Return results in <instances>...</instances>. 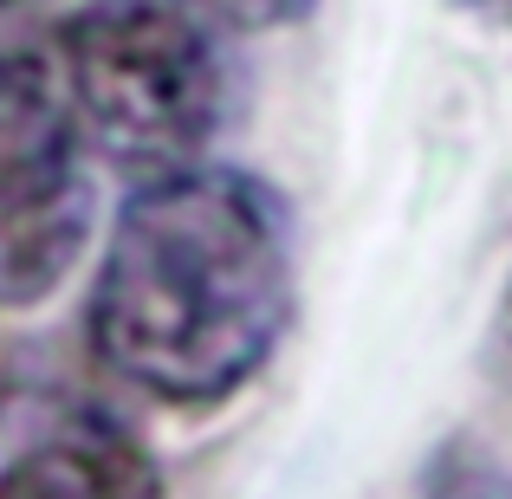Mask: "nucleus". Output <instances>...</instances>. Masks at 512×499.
Segmentation results:
<instances>
[{
  "label": "nucleus",
  "mask_w": 512,
  "mask_h": 499,
  "mask_svg": "<svg viewBox=\"0 0 512 499\" xmlns=\"http://www.w3.org/2000/svg\"><path fill=\"white\" fill-rule=\"evenodd\" d=\"M292 318V208L266 175L188 163L130 182L85 299V344L124 389L214 415L266 376Z\"/></svg>",
  "instance_id": "1"
},
{
  "label": "nucleus",
  "mask_w": 512,
  "mask_h": 499,
  "mask_svg": "<svg viewBox=\"0 0 512 499\" xmlns=\"http://www.w3.org/2000/svg\"><path fill=\"white\" fill-rule=\"evenodd\" d=\"M65 111L130 182L208 163L227 117V52L195 0H85L46 39Z\"/></svg>",
  "instance_id": "2"
},
{
  "label": "nucleus",
  "mask_w": 512,
  "mask_h": 499,
  "mask_svg": "<svg viewBox=\"0 0 512 499\" xmlns=\"http://www.w3.org/2000/svg\"><path fill=\"white\" fill-rule=\"evenodd\" d=\"M91 150L46 46H0V312H33L91 247Z\"/></svg>",
  "instance_id": "3"
},
{
  "label": "nucleus",
  "mask_w": 512,
  "mask_h": 499,
  "mask_svg": "<svg viewBox=\"0 0 512 499\" xmlns=\"http://www.w3.org/2000/svg\"><path fill=\"white\" fill-rule=\"evenodd\" d=\"M0 499H163L150 441L72 389L0 396Z\"/></svg>",
  "instance_id": "4"
},
{
  "label": "nucleus",
  "mask_w": 512,
  "mask_h": 499,
  "mask_svg": "<svg viewBox=\"0 0 512 499\" xmlns=\"http://www.w3.org/2000/svg\"><path fill=\"white\" fill-rule=\"evenodd\" d=\"M415 499H512V474L480 448V441L454 435V441L435 448V461H428L422 493Z\"/></svg>",
  "instance_id": "5"
},
{
  "label": "nucleus",
  "mask_w": 512,
  "mask_h": 499,
  "mask_svg": "<svg viewBox=\"0 0 512 499\" xmlns=\"http://www.w3.org/2000/svg\"><path fill=\"white\" fill-rule=\"evenodd\" d=\"M72 7L85 0H0V46H46Z\"/></svg>",
  "instance_id": "6"
},
{
  "label": "nucleus",
  "mask_w": 512,
  "mask_h": 499,
  "mask_svg": "<svg viewBox=\"0 0 512 499\" xmlns=\"http://www.w3.org/2000/svg\"><path fill=\"white\" fill-rule=\"evenodd\" d=\"M214 7L227 13L234 26H292V20H305V13L318 7V0H214Z\"/></svg>",
  "instance_id": "7"
},
{
  "label": "nucleus",
  "mask_w": 512,
  "mask_h": 499,
  "mask_svg": "<svg viewBox=\"0 0 512 499\" xmlns=\"http://www.w3.org/2000/svg\"><path fill=\"white\" fill-rule=\"evenodd\" d=\"M467 7H480V13H512V0H467Z\"/></svg>",
  "instance_id": "8"
},
{
  "label": "nucleus",
  "mask_w": 512,
  "mask_h": 499,
  "mask_svg": "<svg viewBox=\"0 0 512 499\" xmlns=\"http://www.w3.org/2000/svg\"><path fill=\"white\" fill-rule=\"evenodd\" d=\"M506 344H512V292H506Z\"/></svg>",
  "instance_id": "9"
}]
</instances>
